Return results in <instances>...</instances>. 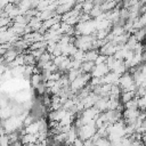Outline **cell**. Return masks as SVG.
<instances>
[{
    "label": "cell",
    "instance_id": "6da1fadb",
    "mask_svg": "<svg viewBox=\"0 0 146 146\" xmlns=\"http://www.w3.org/2000/svg\"><path fill=\"white\" fill-rule=\"evenodd\" d=\"M119 86L121 87L122 90H128L130 86H132L135 83V80H133V76L131 73H129L128 71L125 73H123L122 75H120L119 78Z\"/></svg>",
    "mask_w": 146,
    "mask_h": 146
},
{
    "label": "cell",
    "instance_id": "7a4b0ae2",
    "mask_svg": "<svg viewBox=\"0 0 146 146\" xmlns=\"http://www.w3.org/2000/svg\"><path fill=\"white\" fill-rule=\"evenodd\" d=\"M110 72V68L107 67L106 63L104 64H98V65H95L90 72L91 76H97V78H103L104 75H106L107 73Z\"/></svg>",
    "mask_w": 146,
    "mask_h": 146
},
{
    "label": "cell",
    "instance_id": "3957f363",
    "mask_svg": "<svg viewBox=\"0 0 146 146\" xmlns=\"http://www.w3.org/2000/svg\"><path fill=\"white\" fill-rule=\"evenodd\" d=\"M121 102H122V104H125L127 102H129V100H131L132 98H135L136 97V94H135V91H129V90H123L122 92H121Z\"/></svg>",
    "mask_w": 146,
    "mask_h": 146
},
{
    "label": "cell",
    "instance_id": "277c9868",
    "mask_svg": "<svg viewBox=\"0 0 146 146\" xmlns=\"http://www.w3.org/2000/svg\"><path fill=\"white\" fill-rule=\"evenodd\" d=\"M98 55H99V51L98 50L90 49V50L86 51V54H84V60H91V62L95 63V60H96V58H97Z\"/></svg>",
    "mask_w": 146,
    "mask_h": 146
},
{
    "label": "cell",
    "instance_id": "5b68a950",
    "mask_svg": "<svg viewBox=\"0 0 146 146\" xmlns=\"http://www.w3.org/2000/svg\"><path fill=\"white\" fill-rule=\"evenodd\" d=\"M94 66H95V63L94 62H91V60H84V62H82L80 68H81V71L83 73H90Z\"/></svg>",
    "mask_w": 146,
    "mask_h": 146
},
{
    "label": "cell",
    "instance_id": "8992f818",
    "mask_svg": "<svg viewBox=\"0 0 146 146\" xmlns=\"http://www.w3.org/2000/svg\"><path fill=\"white\" fill-rule=\"evenodd\" d=\"M24 130H25V132H26V133H38V132H39V128H38V122H36V121L32 122L31 124L26 125V127L24 128Z\"/></svg>",
    "mask_w": 146,
    "mask_h": 146
},
{
    "label": "cell",
    "instance_id": "52a82bcc",
    "mask_svg": "<svg viewBox=\"0 0 146 146\" xmlns=\"http://www.w3.org/2000/svg\"><path fill=\"white\" fill-rule=\"evenodd\" d=\"M138 108L139 111H146V95L138 98Z\"/></svg>",
    "mask_w": 146,
    "mask_h": 146
},
{
    "label": "cell",
    "instance_id": "ba28073f",
    "mask_svg": "<svg viewBox=\"0 0 146 146\" xmlns=\"http://www.w3.org/2000/svg\"><path fill=\"white\" fill-rule=\"evenodd\" d=\"M9 145H10L9 137L7 135H1L0 136V146H9Z\"/></svg>",
    "mask_w": 146,
    "mask_h": 146
},
{
    "label": "cell",
    "instance_id": "9c48e42d",
    "mask_svg": "<svg viewBox=\"0 0 146 146\" xmlns=\"http://www.w3.org/2000/svg\"><path fill=\"white\" fill-rule=\"evenodd\" d=\"M73 146H83V140L80 137H76L75 140L73 141Z\"/></svg>",
    "mask_w": 146,
    "mask_h": 146
},
{
    "label": "cell",
    "instance_id": "30bf717a",
    "mask_svg": "<svg viewBox=\"0 0 146 146\" xmlns=\"http://www.w3.org/2000/svg\"><path fill=\"white\" fill-rule=\"evenodd\" d=\"M83 146H95V143L91 138H89V139L83 140Z\"/></svg>",
    "mask_w": 146,
    "mask_h": 146
},
{
    "label": "cell",
    "instance_id": "8fae6325",
    "mask_svg": "<svg viewBox=\"0 0 146 146\" xmlns=\"http://www.w3.org/2000/svg\"><path fill=\"white\" fill-rule=\"evenodd\" d=\"M141 141L146 145V132H145V133H143V136H141Z\"/></svg>",
    "mask_w": 146,
    "mask_h": 146
}]
</instances>
